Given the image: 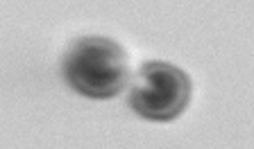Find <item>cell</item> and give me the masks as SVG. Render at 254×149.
I'll return each instance as SVG.
<instances>
[{"mask_svg": "<svg viewBox=\"0 0 254 149\" xmlns=\"http://www.w3.org/2000/svg\"><path fill=\"white\" fill-rule=\"evenodd\" d=\"M129 66L121 43L107 37H79L64 54V79L91 100H111L127 86Z\"/></svg>", "mask_w": 254, "mask_h": 149, "instance_id": "obj_1", "label": "cell"}, {"mask_svg": "<svg viewBox=\"0 0 254 149\" xmlns=\"http://www.w3.org/2000/svg\"><path fill=\"white\" fill-rule=\"evenodd\" d=\"M190 102V79L182 68L166 61H148L129 88V107L150 122H173Z\"/></svg>", "mask_w": 254, "mask_h": 149, "instance_id": "obj_2", "label": "cell"}]
</instances>
